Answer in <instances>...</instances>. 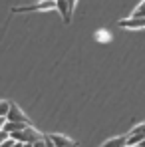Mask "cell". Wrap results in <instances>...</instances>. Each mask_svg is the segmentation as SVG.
Segmentation results:
<instances>
[{"label":"cell","instance_id":"obj_1","mask_svg":"<svg viewBox=\"0 0 145 147\" xmlns=\"http://www.w3.org/2000/svg\"><path fill=\"white\" fill-rule=\"evenodd\" d=\"M10 137H12L14 141H22V143H34V141H38V139H42L44 135H42V133H40L36 127L26 125V127H22L20 131L10 133Z\"/></svg>","mask_w":145,"mask_h":147},{"label":"cell","instance_id":"obj_2","mask_svg":"<svg viewBox=\"0 0 145 147\" xmlns=\"http://www.w3.org/2000/svg\"><path fill=\"white\" fill-rule=\"evenodd\" d=\"M38 10H56V2L42 0V2H36V4H30V6H16V8H12V12H38Z\"/></svg>","mask_w":145,"mask_h":147},{"label":"cell","instance_id":"obj_3","mask_svg":"<svg viewBox=\"0 0 145 147\" xmlns=\"http://www.w3.org/2000/svg\"><path fill=\"white\" fill-rule=\"evenodd\" d=\"M6 119H8V121H20V123H24V125H30L28 115H26V113H22V109H20L16 103H12V101H10V111H8Z\"/></svg>","mask_w":145,"mask_h":147},{"label":"cell","instance_id":"obj_4","mask_svg":"<svg viewBox=\"0 0 145 147\" xmlns=\"http://www.w3.org/2000/svg\"><path fill=\"white\" fill-rule=\"evenodd\" d=\"M48 137L52 139V143L56 147H70V145H74V143H78V141H72V139L66 137V135H60V133H50Z\"/></svg>","mask_w":145,"mask_h":147},{"label":"cell","instance_id":"obj_5","mask_svg":"<svg viewBox=\"0 0 145 147\" xmlns=\"http://www.w3.org/2000/svg\"><path fill=\"white\" fill-rule=\"evenodd\" d=\"M56 10L62 14V18H64V22H66V24H70V22H72V12L68 10L66 0H56Z\"/></svg>","mask_w":145,"mask_h":147},{"label":"cell","instance_id":"obj_6","mask_svg":"<svg viewBox=\"0 0 145 147\" xmlns=\"http://www.w3.org/2000/svg\"><path fill=\"white\" fill-rule=\"evenodd\" d=\"M119 26L121 28H143L145 26V20L143 18H125V20H119Z\"/></svg>","mask_w":145,"mask_h":147},{"label":"cell","instance_id":"obj_7","mask_svg":"<svg viewBox=\"0 0 145 147\" xmlns=\"http://www.w3.org/2000/svg\"><path fill=\"white\" fill-rule=\"evenodd\" d=\"M22 127H26L24 123H20V121H8V119H6L4 125H2V129H4L8 135H10V133H14V131H20Z\"/></svg>","mask_w":145,"mask_h":147},{"label":"cell","instance_id":"obj_8","mask_svg":"<svg viewBox=\"0 0 145 147\" xmlns=\"http://www.w3.org/2000/svg\"><path fill=\"white\" fill-rule=\"evenodd\" d=\"M139 143H143V133H129V135H125V147L139 145Z\"/></svg>","mask_w":145,"mask_h":147},{"label":"cell","instance_id":"obj_9","mask_svg":"<svg viewBox=\"0 0 145 147\" xmlns=\"http://www.w3.org/2000/svg\"><path fill=\"white\" fill-rule=\"evenodd\" d=\"M101 147H125V135H121V137H111V139H107Z\"/></svg>","mask_w":145,"mask_h":147},{"label":"cell","instance_id":"obj_10","mask_svg":"<svg viewBox=\"0 0 145 147\" xmlns=\"http://www.w3.org/2000/svg\"><path fill=\"white\" fill-rule=\"evenodd\" d=\"M143 12H145V2H139V6L133 10L131 18H143Z\"/></svg>","mask_w":145,"mask_h":147},{"label":"cell","instance_id":"obj_11","mask_svg":"<svg viewBox=\"0 0 145 147\" xmlns=\"http://www.w3.org/2000/svg\"><path fill=\"white\" fill-rule=\"evenodd\" d=\"M8 111H10V101H0V117H6L8 115Z\"/></svg>","mask_w":145,"mask_h":147},{"label":"cell","instance_id":"obj_12","mask_svg":"<svg viewBox=\"0 0 145 147\" xmlns=\"http://www.w3.org/2000/svg\"><path fill=\"white\" fill-rule=\"evenodd\" d=\"M129 133H143V123H137V125H135Z\"/></svg>","mask_w":145,"mask_h":147},{"label":"cell","instance_id":"obj_13","mask_svg":"<svg viewBox=\"0 0 145 147\" xmlns=\"http://www.w3.org/2000/svg\"><path fill=\"white\" fill-rule=\"evenodd\" d=\"M66 4H68V10H70V12H74V8H76L78 0H66Z\"/></svg>","mask_w":145,"mask_h":147},{"label":"cell","instance_id":"obj_14","mask_svg":"<svg viewBox=\"0 0 145 147\" xmlns=\"http://www.w3.org/2000/svg\"><path fill=\"white\" fill-rule=\"evenodd\" d=\"M32 147H46V143H44V137H42V139H38V141H34V143H32Z\"/></svg>","mask_w":145,"mask_h":147},{"label":"cell","instance_id":"obj_15","mask_svg":"<svg viewBox=\"0 0 145 147\" xmlns=\"http://www.w3.org/2000/svg\"><path fill=\"white\" fill-rule=\"evenodd\" d=\"M44 143H46V147H56L54 143H52V139H50L48 135H44Z\"/></svg>","mask_w":145,"mask_h":147},{"label":"cell","instance_id":"obj_16","mask_svg":"<svg viewBox=\"0 0 145 147\" xmlns=\"http://www.w3.org/2000/svg\"><path fill=\"white\" fill-rule=\"evenodd\" d=\"M6 137H8V133H6V131H4V129H0V143H2V141H4V139H6Z\"/></svg>","mask_w":145,"mask_h":147},{"label":"cell","instance_id":"obj_17","mask_svg":"<svg viewBox=\"0 0 145 147\" xmlns=\"http://www.w3.org/2000/svg\"><path fill=\"white\" fill-rule=\"evenodd\" d=\"M22 145V141H14V143H12V147H20Z\"/></svg>","mask_w":145,"mask_h":147},{"label":"cell","instance_id":"obj_18","mask_svg":"<svg viewBox=\"0 0 145 147\" xmlns=\"http://www.w3.org/2000/svg\"><path fill=\"white\" fill-rule=\"evenodd\" d=\"M4 121H6V117H0V129H2V125H4Z\"/></svg>","mask_w":145,"mask_h":147},{"label":"cell","instance_id":"obj_19","mask_svg":"<svg viewBox=\"0 0 145 147\" xmlns=\"http://www.w3.org/2000/svg\"><path fill=\"white\" fill-rule=\"evenodd\" d=\"M20 147H32V143H22Z\"/></svg>","mask_w":145,"mask_h":147},{"label":"cell","instance_id":"obj_20","mask_svg":"<svg viewBox=\"0 0 145 147\" xmlns=\"http://www.w3.org/2000/svg\"><path fill=\"white\" fill-rule=\"evenodd\" d=\"M131 147H143V143H139V145H131Z\"/></svg>","mask_w":145,"mask_h":147},{"label":"cell","instance_id":"obj_21","mask_svg":"<svg viewBox=\"0 0 145 147\" xmlns=\"http://www.w3.org/2000/svg\"><path fill=\"white\" fill-rule=\"evenodd\" d=\"M70 147H78V143H74V145H70Z\"/></svg>","mask_w":145,"mask_h":147},{"label":"cell","instance_id":"obj_22","mask_svg":"<svg viewBox=\"0 0 145 147\" xmlns=\"http://www.w3.org/2000/svg\"><path fill=\"white\" fill-rule=\"evenodd\" d=\"M52 2H56V0H52Z\"/></svg>","mask_w":145,"mask_h":147}]
</instances>
